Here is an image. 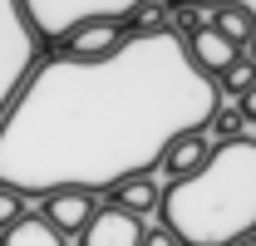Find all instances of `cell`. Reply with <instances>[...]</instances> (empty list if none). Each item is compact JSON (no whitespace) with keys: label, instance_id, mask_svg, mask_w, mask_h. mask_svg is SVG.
Wrapping results in <instances>:
<instances>
[{"label":"cell","instance_id":"1","mask_svg":"<svg viewBox=\"0 0 256 246\" xmlns=\"http://www.w3.org/2000/svg\"><path fill=\"white\" fill-rule=\"evenodd\" d=\"M217 108V79L192 64L178 30L128 34L89 64L50 54L0 118V187L20 197L114 192L153 172L178 138L207 133Z\"/></svg>","mask_w":256,"mask_h":246},{"label":"cell","instance_id":"2","mask_svg":"<svg viewBox=\"0 0 256 246\" xmlns=\"http://www.w3.org/2000/svg\"><path fill=\"white\" fill-rule=\"evenodd\" d=\"M162 226L178 246H232L256 232V138L217 143L212 158L162 187Z\"/></svg>","mask_w":256,"mask_h":246},{"label":"cell","instance_id":"3","mask_svg":"<svg viewBox=\"0 0 256 246\" xmlns=\"http://www.w3.org/2000/svg\"><path fill=\"white\" fill-rule=\"evenodd\" d=\"M143 5H158V0H15L25 30L40 44H64L79 25H94V20L128 25Z\"/></svg>","mask_w":256,"mask_h":246},{"label":"cell","instance_id":"4","mask_svg":"<svg viewBox=\"0 0 256 246\" xmlns=\"http://www.w3.org/2000/svg\"><path fill=\"white\" fill-rule=\"evenodd\" d=\"M143 216L124 212V207H98L94 216H89V226L79 232V246H143Z\"/></svg>","mask_w":256,"mask_h":246},{"label":"cell","instance_id":"5","mask_svg":"<svg viewBox=\"0 0 256 246\" xmlns=\"http://www.w3.org/2000/svg\"><path fill=\"white\" fill-rule=\"evenodd\" d=\"M182 44H188L192 64H197L202 74H212V79H217V74H226L232 64L242 60V50H236V44H226L222 34L212 30V25H202V20H192V25H188V34H182Z\"/></svg>","mask_w":256,"mask_h":246},{"label":"cell","instance_id":"6","mask_svg":"<svg viewBox=\"0 0 256 246\" xmlns=\"http://www.w3.org/2000/svg\"><path fill=\"white\" fill-rule=\"evenodd\" d=\"M128 40V30L124 25H114V20H94V25H79V30L64 40V50L60 54H69V60H108L118 44Z\"/></svg>","mask_w":256,"mask_h":246},{"label":"cell","instance_id":"7","mask_svg":"<svg viewBox=\"0 0 256 246\" xmlns=\"http://www.w3.org/2000/svg\"><path fill=\"white\" fill-rule=\"evenodd\" d=\"M94 197L89 192H50L44 197V207H40V216L60 232V236H79L84 226H89V216H94Z\"/></svg>","mask_w":256,"mask_h":246},{"label":"cell","instance_id":"8","mask_svg":"<svg viewBox=\"0 0 256 246\" xmlns=\"http://www.w3.org/2000/svg\"><path fill=\"white\" fill-rule=\"evenodd\" d=\"M207 25L222 34L226 44H236L242 54L256 44V10H252V5H242V0H222V5H212V20H207Z\"/></svg>","mask_w":256,"mask_h":246},{"label":"cell","instance_id":"9","mask_svg":"<svg viewBox=\"0 0 256 246\" xmlns=\"http://www.w3.org/2000/svg\"><path fill=\"white\" fill-rule=\"evenodd\" d=\"M207 158H212V143H207V133H188V138H178V143L162 153L158 168L172 178V182H178V178H192V172H197Z\"/></svg>","mask_w":256,"mask_h":246},{"label":"cell","instance_id":"10","mask_svg":"<svg viewBox=\"0 0 256 246\" xmlns=\"http://www.w3.org/2000/svg\"><path fill=\"white\" fill-rule=\"evenodd\" d=\"M162 202V187L153 172H138V178H124V182L114 187V207H124V212L143 216V212H158Z\"/></svg>","mask_w":256,"mask_h":246},{"label":"cell","instance_id":"11","mask_svg":"<svg viewBox=\"0 0 256 246\" xmlns=\"http://www.w3.org/2000/svg\"><path fill=\"white\" fill-rule=\"evenodd\" d=\"M0 246H64V236H60V232H54L40 212H34V216L25 212L10 232H0Z\"/></svg>","mask_w":256,"mask_h":246},{"label":"cell","instance_id":"12","mask_svg":"<svg viewBox=\"0 0 256 246\" xmlns=\"http://www.w3.org/2000/svg\"><path fill=\"white\" fill-rule=\"evenodd\" d=\"M256 84V60H246V54H242V60L232 64V69H226V74H217V94H246Z\"/></svg>","mask_w":256,"mask_h":246},{"label":"cell","instance_id":"13","mask_svg":"<svg viewBox=\"0 0 256 246\" xmlns=\"http://www.w3.org/2000/svg\"><path fill=\"white\" fill-rule=\"evenodd\" d=\"M20 216H25V197L10 192V187H0V232H10Z\"/></svg>","mask_w":256,"mask_h":246},{"label":"cell","instance_id":"14","mask_svg":"<svg viewBox=\"0 0 256 246\" xmlns=\"http://www.w3.org/2000/svg\"><path fill=\"white\" fill-rule=\"evenodd\" d=\"M212 128L222 133V143H232V138H246V133H242V114H226V108H217Z\"/></svg>","mask_w":256,"mask_h":246},{"label":"cell","instance_id":"15","mask_svg":"<svg viewBox=\"0 0 256 246\" xmlns=\"http://www.w3.org/2000/svg\"><path fill=\"white\" fill-rule=\"evenodd\" d=\"M143 246H178V236H172L168 226H148V232H143Z\"/></svg>","mask_w":256,"mask_h":246},{"label":"cell","instance_id":"16","mask_svg":"<svg viewBox=\"0 0 256 246\" xmlns=\"http://www.w3.org/2000/svg\"><path fill=\"white\" fill-rule=\"evenodd\" d=\"M236 114H242V118H256V84L242 94V108H236Z\"/></svg>","mask_w":256,"mask_h":246},{"label":"cell","instance_id":"17","mask_svg":"<svg viewBox=\"0 0 256 246\" xmlns=\"http://www.w3.org/2000/svg\"><path fill=\"white\" fill-rule=\"evenodd\" d=\"M232 246H256V232H252V236H242V242H232Z\"/></svg>","mask_w":256,"mask_h":246}]
</instances>
